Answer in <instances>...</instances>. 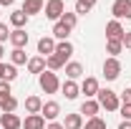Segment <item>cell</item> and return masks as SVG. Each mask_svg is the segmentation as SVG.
<instances>
[{"instance_id": "cell-1", "label": "cell", "mask_w": 131, "mask_h": 129, "mask_svg": "<svg viewBox=\"0 0 131 129\" xmlns=\"http://www.w3.org/2000/svg\"><path fill=\"white\" fill-rule=\"evenodd\" d=\"M96 101L101 104V109H106V112H116V109L121 106V104H118V94L111 91V89H98Z\"/></svg>"}, {"instance_id": "cell-2", "label": "cell", "mask_w": 131, "mask_h": 129, "mask_svg": "<svg viewBox=\"0 0 131 129\" xmlns=\"http://www.w3.org/2000/svg\"><path fill=\"white\" fill-rule=\"evenodd\" d=\"M40 89H43L46 94H56V91L61 89L58 76H56L53 71H43V73H40Z\"/></svg>"}, {"instance_id": "cell-3", "label": "cell", "mask_w": 131, "mask_h": 129, "mask_svg": "<svg viewBox=\"0 0 131 129\" xmlns=\"http://www.w3.org/2000/svg\"><path fill=\"white\" fill-rule=\"evenodd\" d=\"M43 10H46V18H50V20L58 23V20L63 18V13H66V3L63 0H48Z\"/></svg>"}, {"instance_id": "cell-4", "label": "cell", "mask_w": 131, "mask_h": 129, "mask_svg": "<svg viewBox=\"0 0 131 129\" xmlns=\"http://www.w3.org/2000/svg\"><path fill=\"white\" fill-rule=\"evenodd\" d=\"M103 76H106V81H116L121 76V61L108 56V58L103 61Z\"/></svg>"}, {"instance_id": "cell-5", "label": "cell", "mask_w": 131, "mask_h": 129, "mask_svg": "<svg viewBox=\"0 0 131 129\" xmlns=\"http://www.w3.org/2000/svg\"><path fill=\"white\" fill-rule=\"evenodd\" d=\"M111 13H114V20H121V18L131 20V0H114Z\"/></svg>"}, {"instance_id": "cell-6", "label": "cell", "mask_w": 131, "mask_h": 129, "mask_svg": "<svg viewBox=\"0 0 131 129\" xmlns=\"http://www.w3.org/2000/svg\"><path fill=\"white\" fill-rule=\"evenodd\" d=\"M40 114H43V119L56 122V119H58V114H61V104H58V101H43V109H40Z\"/></svg>"}, {"instance_id": "cell-7", "label": "cell", "mask_w": 131, "mask_h": 129, "mask_svg": "<svg viewBox=\"0 0 131 129\" xmlns=\"http://www.w3.org/2000/svg\"><path fill=\"white\" fill-rule=\"evenodd\" d=\"M0 127L3 129H23V119L18 114H0Z\"/></svg>"}, {"instance_id": "cell-8", "label": "cell", "mask_w": 131, "mask_h": 129, "mask_svg": "<svg viewBox=\"0 0 131 129\" xmlns=\"http://www.w3.org/2000/svg\"><path fill=\"white\" fill-rule=\"evenodd\" d=\"M124 25L118 23V20H111V23H106V38L108 41H121L124 38Z\"/></svg>"}, {"instance_id": "cell-9", "label": "cell", "mask_w": 131, "mask_h": 129, "mask_svg": "<svg viewBox=\"0 0 131 129\" xmlns=\"http://www.w3.org/2000/svg\"><path fill=\"white\" fill-rule=\"evenodd\" d=\"M98 89H101V86H98V81L93 79V76H86L83 84H81V94H86V99H93L98 94Z\"/></svg>"}, {"instance_id": "cell-10", "label": "cell", "mask_w": 131, "mask_h": 129, "mask_svg": "<svg viewBox=\"0 0 131 129\" xmlns=\"http://www.w3.org/2000/svg\"><path fill=\"white\" fill-rule=\"evenodd\" d=\"M98 112H101V104H98L96 99H86V101H83L81 104V116L83 114H86V116H88V119H93V116H98Z\"/></svg>"}, {"instance_id": "cell-11", "label": "cell", "mask_w": 131, "mask_h": 129, "mask_svg": "<svg viewBox=\"0 0 131 129\" xmlns=\"http://www.w3.org/2000/svg\"><path fill=\"white\" fill-rule=\"evenodd\" d=\"M38 53H40L43 58H48L50 53H56V38H48V35H43V38L38 41Z\"/></svg>"}, {"instance_id": "cell-12", "label": "cell", "mask_w": 131, "mask_h": 129, "mask_svg": "<svg viewBox=\"0 0 131 129\" xmlns=\"http://www.w3.org/2000/svg\"><path fill=\"white\" fill-rule=\"evenodd\" d=\"M10 43H13V48H25L28 46V33L23 31V28L10 31Z\"/></svg>"}, {"instance_id": "cell-13", "label": "cell", "mask_w": 131, "mask_h": 129, "mask_svg": "<svg viewBox=\"0 0 131 129\" xmlns=\"http://www.w3.org/2000/svg\"><path fill=\"white\" fill-rule=\"evenodd\" d=\"M23 129H46V119H43V114H28L25 122H23Z\"/></svg>"}, {"instance_id": "cell-14", "label": "cell", "mask_w": 131, "mask_h": 129, "mask_svg": "<svg viewBox=\"0 0 131 129\" xmlns=\"http://www.w3.org/2000/svg\"><path fill=\"white\" fill-rule=\"evenodd\" d=\"M43 8H46V0H25L20 10L25 15H35V13H43Z\"/></svg>"}, {"instance_id": "cell-15", "label": "cell", "mask_w": 131, "mask_h": 129, "mask_svg": "<svg viewBox=\"0 0 131 129\" xmlns=\"http://www.w3.org/2000/svg\"><path fill=\"white\" fill-rule=\"evenodd\" d=\"M61 89H63V94H66V99L68 101H73V99H78V94H81V86L76 84V81H66V84H61Z\"/></svg>"}, {"instance_id": "cell-16", "label": "cell", "mask_w": 131, "mask_h": 129, "mask_svg": "<svg viewBox=\"0 0 131 129\" xmlns=\"http://www.w3.org/2000/svg\"><path fill=\"white\" fill-rule=\"evenodd\" d=\"M56 53H58L63 61H68V58L73 56V43H71V41H58V43H56Z\"/></svg>"}, {"instance_id": "cell-17", "label": "cell", "mask_w": 131, "mask_h": 129, "mask_svg": "<svg viewBox=\"0 0 131 129\" xmlns=\"http://www.w3.org/2000/svg\"><path fill=\"white\" fill-rule=\"evenodd\" d=\"M66 76H68L71 81L81 79V76H83V66L78 63V61H71V63H66Z\"/></svg>"}, {"instance_id": "cell-18", "label": "cell", "mask_w": 131, "mask_h": 129, "mask_svg": "<svg viewBox=\"0 0 131 129\" xmlns=\"http://www.w3.org/2000/svg\"><path fill=\"white\" fill-rule=\"evenodd\" d=\"M15 76H18L15 66H13V63H3V61H0V81H13Z\"/></svg>"}, {"instance_id": "cell-19", "label": "cell", "mask_w": 131, "mask_h": 129, "mask_svg": "<svg viewBox=\"0 0 131 129\" xmlns=\"http://www.w3.org/2000/svg\"><path fill=\"white\" fill-rule=\"evenodd\" d=\"M28 71H30V73H43V71H46V58H43V56L28 58Z\"/></svg>"}, {"instance_id": "cell-20", "label": "cell", "mask_w": 131, "mask_h": 129, "mask_svg": "<svg viewBox=\"0 0 131 129\" xmlns=\"http://www.w3.org/2000/svg\"><path fill=\"white\" fill-rule=\"evenodd\" d=\"M63 127L66 129H83V116L81 114H66Z\"/></svg>"}, {"instance_id": "cell-21", "label": "cell", "mask_w": 131, "mask_h": 129, "mask_svg": "<svg viewBox=\"0 0 131 129\" xmlns=\"http://www.w3.org/2000/svg\"><path fill=\"white\" fill-rule=\"evenodd\" d=\"M0 109H3V114H13L18 109V99L10 94V96H5V99H0Z\"/></svg>"}, {"instance_id": "cell-22", "label": "cell", "mask_w": 131, "mask_h": 129, "mask_svg": "<svg viewBox=\"0 0 131 129\" xmlns=\"http://www.w3.org/2000/svg\"><path fill=\"white\" fill-rule=\"evenodd\" d=\"M68 35H71V28L58 20V23L53 25V38H56V41H68Z\"/></svg>"}, {"instance_id": "cell-23", "label": "cell", "mask_w": 131, "mask_h": 129, "mask_svg": "<svg viewBox=\"0 0 131 129\" xmlns=\"http://www.w3.org/2000/svg\"><path fill=\"white\" fill-rule=\"evenodd\" d=\"M40 109H43V101L38 96H28L25 99V112L28 114H40Z\"/></svg>"}, {"instance_id": "cell-24", "label": "cell", "mask_w": 131, "mask_h": 129, "mask_svg": "<svg viewBox=\"0 0 131 129\" xmlns=\"http://www.w3.org/2000/svg\"><path fill=\"white\" fill-rule=\"evenodd\" d=\"M96 3H98V0H76V15H86V13H91Z\"/></svg>"}, {"instance_id": "cell-25", "label": "cell", "mask_w": 131, "mask_h": 129, "mask_svg": "<svg viewBox=\"0 0 131 129\" xmlns=\"http://www.w3.org/2000/svg\"><path fill=\"white\" fill-rule=\"evenodd\" d=\"M46 66H48V71H58V68H63L66 61L58 56V53H50L48 58H46Z\"/></svg>"}, {"instance_id": "cell-26", "label": "cell", "mask_w": 131, "mask_h": 129, "mask_svg": "<svg viewBox=\"0 0 131 129\" xmlns=\"http://www.w3.org/2000/svg\"><path fill=\"white\" fill-rule=\"evenodd\" d=\"M10 23H13L15 28H23V25L28 23V15H25L23 10H13V13H10Z\"/></svg>"}, {"instance_id": "cell-27", "label": "cell", "mask_w": 131, "mask_h": 129, "mask_svg": "<svg viewBox=\"0 0 131 129\" xmlns=\"http://www.w3.org/2000/svg\"><path fill=\"white\" fill-rule=\"evenodd\" d=\"M124 51L121 41H106V53H111V58H118V53Z\"/></svg>"}, {"instance_id": "cell-28", "label": "cell", "mask_w": 131, "mask_h": 129, "mask_svg": "<svg viewBox=\"0 0 131 129\" xmlns=\"http://www.w3.org/2000/svg\"><path fill=\"white\" fill-rule=\"evenodd\" d=\"M10 61H13V66H23V63H28V56H25V51H23V48H13Z\"/></svg>"}, {"instance_id": "cell-29", "label": "cell", "mask_w": 131, "mask_h": 129, "mask_svg": "<svg viewBox=\"0 0 131 129\" xmlns=\"http://www.w3.org/2000/svg\"><path fill=\"white\" fill-rule=\"evenodd\" d=\"M61 23H63V25H68V28L73 31V28H76V23H78V15H76V13H68V10H66V13H63V18H61Z\"/></svg>"}, {"instance_id": "cell-30", "label": "cell", "mask_w": 131, "mask_h": 129, "mask_svg": "<svg viewBox=\"0 0 131 129\" xmlns=\"http://www.w3.org/2000/svg\"><path fill=\"white\" fill-rule=\"evenodd\" d=\"M83 129H106V122H103L101 116H93V119H88V122L83 124Z\"/></svg>"}, {"instance_id": "cell-31", "label": "cell", "mask_w": 131, "mask_h": 129, "mask_svg": "<svg viewBox=\"0 0 131 129\" xmlns=\"http://www.w3.org/2000/svg\"><path fill=\"white\" fill-rule=\"evenodd\" d=\"M118 112H121V116H124V122H131V104H121Z\"/></svg>"}, {"instance_id": "cell-32", "label": "cell", "mask_w": 131, "mask_h": 129, "mask_svg": "<svg viewBox=\"0 0 131 129\" xmlns=\"http://www.w3.org/2000/svg\"><path fill=\"white\" fill-rule=\"evenodd\" d=\"M13 91H10V81H0V99H5V96H10Z\"/></svg>"}, {"instance_id": "cell-33", "label": "cell", "mask_w": 131, "mask_h": 129, "mask_svg": "<svg viewBox=\"0 0 131 129\" xmlns=\"http://www.w3.org/2000/svg\"><path fill=\"white\" fill-rule=\"evenodd\" d=\"M3 41H10V31H8L5 23H0V43H3Z\"/></svg>"}, {"instance_id": "cell-34", "label": "cell", "mask_w": 131, "mask_h": 129, "mask_svg": "<svg viewBox=\"0 0 131 129\" xmlns=\"http://www.w3.org/2000/svg\"><path fill=\"white\" fill-rule=\"evenodd\" d=\"M121 43H124V48H129V51H131V31H126V33H124Z\"/></svg>"}, {"instance_id": "cell-35", "label": "cell", "mask_w": 131, "mask_h": 129, "mask_svg": "<svg viewBox=\"0 0 131 129\" xmlns=\"http://www.w3.org/2000/svg\"><path fill=\"white\" fill-rule=\"evenodd\" d=\"M121 101H124V104H131V89H126V91L121 94Z\"/></svg>"}, {"instance_id": "cell-36", "label": "cell", "mask_w": 131, "mask_h": 129, "mask_svg": "<svg viewBox=\"0 0 131 129\" xmlns=\"http://www.w3.org/2000/svg\"><path fill=\"white\" fill-rule=\"evenodd\" d=\"M46 129H66V127H63V124H61V122H50V124H48V127H46Z\"/></svg>"}, {"instance_id": "cell-37", "label": "cell", "mask_w": 131, "mask_h": 129, "mask_svg": "<svg viewBox=\"0 0 131 129\" xmlns=\"http://www.w3.org/2000/svg\"><path fill=\"white\" fill-rule=\"evenodd\" d=\"M13 3H15V0H0V8H10Z\"/></svg>"}, {"instance_id": "cell-38", "label": "cell", "mask_w": 131, "mask_h": 129, "mask_svg": "<svg viewBox=\"0 0 131 129\" xmlns=\"http://www.w3.org/2000/svg\"><path fill=\"white\" fill-rule=\"evenodd\" d=\"M118 129H131V122H121V124H118Z\"/></svg>"}, {"instance_id": "cell-39", "label": "cell", "mask_w": 131, "mask_h": 129, "mask_svg": "<svg viewBox=\"0 0 131 129\" xmlns=\"http://www.w3.org/2000/svg\"><path fill=\"white\" fill-rule=\"evenodd\" d=\"M3 56H5V48H3V43H0V61H3Z\"/></svg>"}, {"instance_id": "cell-40", "label": "cell", "mask_w": 131, "mask_h": 129, "mask_svg": "<svg viewBox=\"0 0 131 129\" xmlns=\"http://www.w3.org/2000/svg\"><path fill=\"white\" fill-rule=\"evenodd\" d=\"M0 129H3V127H0Z\"/></svg>"}]
</instances>
